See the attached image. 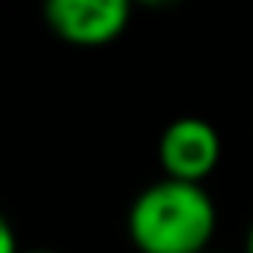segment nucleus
<instances>
[{"label":"nucleus","instance_id":"1","mask_svg":"<svg viewBox=\"0 0 253 253\" xmlns=\"http://www.w3.org/2000/svg\"><path fill=\"white\" fill-rule=\"evenodd\" d=\"M215 224V202L199 183L157 179L128 209V237L141 253H205Z\"/></svg>","mask_w":253,"mask_h":253},{"label":"nucleus","instance_id":"2","mask_svg":"<svg viewBox=\"0 0 253 253\" xmlns=\"http://www.w3.org/2000/svg\"><path fill=\"white\" fill-rule=\"evenodd\" d=\"M157 154H161V167L167 173V179L202 186V179L218 167L221 138H218L211 122L183 116L164 128L161 141H157Z\"/></svg>","mask_w":253,"mask_h":253},{"label":"nucleus","instance_id":"3","mask_svg":"<svg viewBox=\"0 0 253 253\" xmlns=\"http://www.w3.org/2000/svg\"><path fill=\"white\" fill-rule=\"evenodd\" d=\"M128 13L122 0H48L45 23L71 45H106L122 36Z\"/></svg>","mask_w":253,"mask_h":253},{"label":"nucleus","instance_id":"4","mask_svg":"<svg viewBox=\"0 0 253 253\" xmlns=\"http://www.w3.org/2000/svg\"><path fill=\"white\" fill-rule=\"evenodd\" d=\"M0 253H19L16 250V237H13V228L3 215H0Z\"/></svg>","mask_w":253,"mask_h":253},{"label":"nucleus","instance_id":"5","mask_svg":"<svg viewBox=\"0 0 253 253\" xmlns=\"http://www.w3.org/2000/svg\"><path fill=\"white\" fill-rule=\"evenodd\" d=\"M247 253H253V224H250V234H247Z\"/></svg>","mask_w":253,"mask_h":253},{"label":"nucleus","instance_id":"6","mask_svg":"<svg viewBox=\"0 0 253 253\" xmlns=\"http://www.w3.org/2000/svg\"><path fill=\"white\" fill-rule=\"evenodd\" d=\"M26 253H55V250H26Z\"/></svg>","mask_w":253,"mask_h":253}]
</instances>
